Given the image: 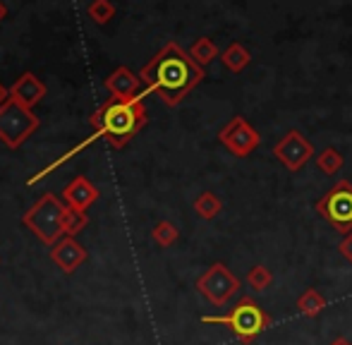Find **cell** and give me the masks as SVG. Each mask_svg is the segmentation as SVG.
Listing matches in <instances>:
<instances>
[{
	"label": "cell",
	"instance_id": "cell-1",
	"mask_svg": "<svg viewBox=\"0 0 352 345\" xmlns=\"http://www.w3.org/2000/svg\"><path fill=\"white\" fill-rule=\"evenodd\" d=\"M146 89L156 91L166 106H177L187 93L204 80V67L192 60L177 43L163 46L140 72Z\"/></svg>",
	"mask_w": 352,
	"mask_h": 345
},
{
	"label": "cell",
	"instance_id": "cell-2",
	"mask_svg": "<svg viewBox=\"0 0 352 345\" xmlns=\"http://www.w3.org/2000/svg\"><path fill=\"white\" fill-rule=\"evenodd\" d=\"M89 122L113 149H122L146 125V108L142 103V96L130 101L111 98L89 118Z\"/></svg>",
	"mask_w": 352,
	"mask_h": 345
},
{
	"label": "cell",
	"instance_id": "cell-3",
	"mask_svg": "<svg viewBox=\"0 0 352 345\" xmlns=\"http://www.w3.org/2000/svg\"><path fill=\"white\" fill-rule=\"evenodd\" d=\"M201 322L228 326L242 345H250L254 343L256 336H261L271 326V314L264 312L259 307V302H254V298H242L228 314H221V317H201Z\"/></svg>",
	"mask_w": 352,
	"mask_h": 345
},
{
	"label": "cell",
	"instance_id": "cell-4",
	"mask_svg": "<svg viewBox=\"0 0 352 345\" xmlns=\"http://www.w3.org/2000/svg\"><path fill=\"white\" fill-rule=\"evenodd\" d=\"M63 214H65V206L60 204L58 197H53L51 192L43 194L32 209L24 214V225L36 235L41 243L56 245L60 238H65V230H63Z\"/></svg>",
	"mask_w": 352,
	"mask_h": 345
},
{
	"label": "cell",
	"instance_id": "cell-5",
	"mask_svg": "<svg viewBox=\"0 0 352 345\" xmlns=\"http://www.w3.org/2000/svg\"><path fill=\"white\" fill-rule=\"evenodd\" d=\"M38 125L41 122L34 115L32 108L22 106L14 98H10L5 106H0V140L10 149H19L38 130Z\"/></svg>",
	"mask_w": 352,
	"mask_h": 345
},
{
	"label": "cell",
	"instance_id": "cell-6",
	"mask_svg": "<svg viewBox=\"0 0 352 345\" xmlns=\"http://www.w3.org/2000/svg\"><path fill=\"white\" fill-rule=\"evenodd\" d=\"M316 211L321 219H326L338 233H352V182L338 180L319 201Z\"/></svg>",
	"mask_w": 352,
	"mask_h": 345
},
{
	"label": "cell",
	"instance_id": "cell-7",
	"mask_svg": "<svg viewBox=\"0 0 352 345\" xmlns=\"http://www.w3.org/2000/svg\"><path fill=\"white\" fill-rule=\"evenodd\" d=\"M197 290L216 307H223L232 295L240 290V278L228 269L223 261L211 264L204 274L197 278Z\"/></svg>",
	"mask_w": 352,
	"mask_h": 345
},
{
	"label": "cell",
	"instance_id": "cell-8",
	"mask_svg": "<svg viewBox=\"0 0 352 345\" xmlns=\"http://www.w3.org/2000/svg\"><path fill=\"white\" fill-rule=\"evenodd\" d=\"M218 140H221V144L235 156H250L261 142L259 132H256L254 127H250V122H247L242 115L232 118V120L221 130Z\"/></svg>",
	"mask_w": 352,
	"mask_h": 345
},
{
	"label": "cell",
	"instance_id": "cell-9",
	"mask_svg": "<svg viewBox=\"0 0 352 345\" xmlns=\"http://www.w3.org/2000/svg\"><path fill=\"white\" fill-rule=\"evenodd\" d=\"M274 154L287 170H300L302 166L311 159V154H314V146H311L309 142L302 137V132L290 130L278 142V144L274 146Z\"/></svg>",
	"mask_w": 352,
	"mask_h": 345
},
{
	"label": "cell",
	"instance_id": "cell-10",
	"mask_svg": "<svg viewBox=\"0 0 352 345\" xmlns=\"http://www.w3.org/2000/svg\"><path fill=\"white\" fill-rule=\"evenodd\" d=\"M84 259H87V249L74 238H67V235L58 240L51 249V261L58 269L65 271V274H72L74 269H79L84 264Z\"/></svg>",
	"mask_w": 352,
	"mask_h": 345
},
{
	"label": "cell",
	"instance_id": "cell-11",
	"mask_svg": "<svg viewBox=\"0 0 352 345\" xmlns=\"http://www.w3.org/2000/svg\"><path fill=\"white\" fill-rule=\"evenodd\" d=\"M10 96L17 103L27 108H34L43 96H46V85H43L38 77H34L32 72H24L12 87H10Z\"/></svg>",
	"mask_w": 352,
	"mask_h": 345
},
{
	"label": "cell",
	"instance_id": "cell-12",
	"mask_svg": "<svg viewBox=\"0 0 352 345\" xmlns=\"http://www.w3.org/2000/svg\"><path fill=\"white\" fill-rule=\"evenodd\" d=\"M96 199H98L96 185H91L84 175L74 177L70 185L63 190V201H65V206H74V209H79V211H87Z\"/></svg>",
	"mask_w": 352,
	"mask_h": 345
},
{
	"label": "cell",
	"instance_id": "cell-13",
	"mask_svg": "<svg viewBox=\"0 0 352 345\" xmlns=\"http://www.w3.org/2000/svg\"><path fill=\"white\" fill-rule=\"evenodd\" d=\"M140 82L142 77H137L130 67H118L106 80V89L111 91V98L130 101V98H137V93H140Z\"/></svg>",
	"mask_w": 352,
	"mask_h": 345
},
{
	"label": "cell",
	"instance_id": "cell-14",
	"mask_svg": "<svg viewBox=\"0 0 352 345\" xmlns=\"http://www.w3.org/2000/svg\"><path fill=\"white\" fill-rule=\"evenodd\" d=\"M297 309H300L305 317L316 319L326 309V298L316 288H307L305 293L297 298Z\"/></svg>",
	"mask_w": 352,
	"mask_h": 345
},
{
	"label": "cell",
	"instance_id": "cell-15",
	"mask_svg": "<svg viewBox=\"0 0 352 345\" xmlns=\"http://www.w3.org/2000/svg\"><path fill=\"white\" fill-rule=\"evenodd\" d=\"M221 209H223L221 199H218L213 192H201V194L195 199V211L201 216V219H206V221L216 219V216L221 214Z\"/></svg>",
	"mask_w": 352,
	"mask_h": 345
},
{
	"label": "cell",
	"instance_id": "cell-16",
	"mask_svg": "<svg viewBox=\"0 0 352 345\" xmlns=\"http://www.w3.org/2000/svg\"><path fill=\"white\" fill-rule=\"evenodd\" d=\"M151 238L156 240L158 247H170V245H175L177 238H180V230H177L170 221H161V223L153 225Z\"/></svg>",
	"mask_w": 352,
	"mask_h": 345
},
{
	"label": "cell",
	"instance_id": "cell-17",
	"mask_svg": "<svg viewBox=\"0 0 352 345\" xmlns=\"http://www.w3.org/2000/svg\"><path fill=\"white\" fill-rule=\"evenodd\" d=\"M223 63H226L228 70L240 72V70H245V65L250 63V53H247L240 43H232V46H228L226 53H223Z\"/></svg>",
	"mask_w": 352,
	"mask_h": 345
},
{
	"label": "cell",
	"instance_id": "cell-18",
	"mask_svg": "<svg viewBox=\"0 0 352 345\" xmlns=\"http://www.w3.org/2000/svg\"><path fill=\"white\" fill-rule=\"evenodd\" d=\"M84 225H87V214L74 209V206H65V214H63V230H65L67 238H74Z\"/></svg>",
	"mask_w": 352,
	"mask_h": 345
},
{
	"label": "cell",
	"instance_id": "cell-19",
	"mask_svg": "<svg viewBox=\"0 0 352 345\" xmlns=\"http://www.w3.org/2000/svg\"><path fill=\"white\" fill-rule=\"evenodd\" d=\"M190 56H192V60H195L197 65L204 67V65H209L213 58L218 56V48L213 46L211 38H199V41H197L195 46L190 48Z\"/></svg>",
	"mask_w": 352,
	"mask_h": 345
},
{
	"label": "cell",
	"instance_id": "cell-20",
	"mask_svg": "<svg viewBox=\"0 0 352 345\" xmlns=\"http://www.w3.org/2000/svg\"><path fill=\"white\" fill-rule=\"evenodd\" d=\"M271 283H274V274H271L264 264H256V266H252V269L247 271V285H250V288H254L256 293L266 290Z\"/></svg>",
	"mask_w": 352,
	"mask_h": 345
},
{
	"label": "cell",
	"instance_id": "cell-21",
	"mask_svg": "<svg viewBox=\"0 0 352 345\" xmlns=\"http://www.w3.org/2000/svg\"><path fill=\"white\" fill-rule=\"evenodd\" d=\"M316 166H319L326 175H333V172H338L340 168H343V156L329 146V149H324L319 156H316Z\"/></svg>",
	"mask_w": 352,
	"mask_h": 345
},
{
	"label": "cell",
	"instance_id": "cell-22",
	"mask_svg": "<svg viewBox=\"0 0 352 345\" xmlns=\"http://www.w3.org/2000/svg\"><path fill=\"white\" fill-rule=\"evenodd\" d=\"M113 14H116V8H113L111 0H94V3L89 5V17H91L96 24L111 22Z\"/></svg>",
	"mask_w": 352,
	"mask_h": 345
},
{
	"label": "cell",
	"instance_id": "cell-23",
	"mask_svg": "<svg viewBox=\"0 0 352 345\" xmlns=\"http://www.w3.org/2000/svg\"><path fill=\"white\" fill-rule=\"evenodd\" d=\"M338 252L343 254V257L352 264V233H350V235H345V238H343V243L338 245Z\"/></svg>",
	"mask_w": 352,
	"mask_h": 345
},
{
	"label": "cell",
	"instance_id": "cell-24",
	"mask_svg": "<svg viewBox=\"0 0 352 345\" xmlns=\"http://www.w3.org/2000/svg\"><path fill=\"white\" fill-rule=\"evenodd\" d=\"M10 98H12V96H10V91L3 85H0V106H5V103H8Z\"/></svg>",
	"mask_w": 352,
	"mask_h": 345
},
{
	"label": "cell",
	"instance_id": "cell-25",
	"mask_svg": "<svg viewBox=\"0 0 352 345\" xmlns=\"http://www.w3.org/2000/svg\"><path fill=\"white\" fill-rule=\"evenodd\" d=\"M331 345H352V343H350V341H348V338H345V336H338V338H336V341L331 343Z\"/></svg>",
	"mask_w": 352,
	"mask_h": 345
},
{
	"label": "cell",
	"instance_id": "cell-26",
	"mask_svg": "<svg viewBox=\"0 0 352 345\" xmlns=\"http://www.w3.org/2000/svg\"><path fill=\"white\" fill-rule=\"evenodd\" d=\"M5 14H8V10H5V5L0 3V22H3V19H5Z\"/></svg>",
	"mask_w": 352,
	"mask_h": 345
}]
</instances>
